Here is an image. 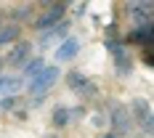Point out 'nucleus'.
<instances>
[{
  "instance_id": "nucleus-5",
  "label": "nucleus",
  "mask_w": 154,
  "mask_h": 138,
  "mask_svg": "<svg viewBox=\"0 0 154 138\" xmlns=\"http://www.w3.org/2000/svg\"><path fill=\"white\" fill-rule=\"evenodd\" d=\"M66 85H69V90L80 93V96H96V85H93V80H88V77L82 75V72H69L66 75Z\"/></svg>"
},
{
  "instance_id": "nucleus-2",
  "label": "nucleus",
  "mask_w": 154,
  "mask_h": 138,
  "mask_svg": "<svg viewBox=\"0 0 154 138\" xmlns=\"http://www.w3.org/2000/svg\"><path fill=\"white\" fill-rule=\"evenodd\" d=\"M109 114H112V127H114V136H128L130 133V112L120 104V101H112L109 104Z\"/></svg>"
},
{
  "instance_id": "nucleus-17",
  "label": "nucleus",
  "mask_w": 154,
  "mask_h": 138,
  "mask_svg": "<svg viewBox=\"0 0 154 138\" xmlns=\"http://www.w3.org/2000/svg\"><path fill=\"white\" fill-rule=\"evenodd\" d=\"M104 138H117V136H114V133H106V136H104Z\"/></svg>"
},
{
  "instance_id": "nucleus-7",
  "label": "nucleus",
  "mask_w": 154,
  "mask_h": 138,
  "mask_svg": "<svg viewBox=\"0 0 154 138\" xmlns=\"http://www.w3.org/2000/svg\"><path fill=\"white\" fill-rule=\"evenodd\" d=\"M29 53H32L29 43H16L14 51L8 53V64H11V66H24V64L29 61Z\"/></svg>"
},
{
  "instance_id": "nucleus-15",
  "label": "nucleus",
  "mask_w": 154,
  "mask_h": 138,
  "mask_svg": "<svg viewBox=\"0 0 154 138\" xmlns=\"http://www.w3.org/2000/svg\"><path fill=\"white\" fill-rule=\"evenodd\" d=\"M16 37H19V27H5V29H0V45L14 43Z\"/></svg>"
},
{
  "instance_id": "nucleus-11",
  "label": "nucleus",
  "mask_w": 154,
  "mask_h": 138,
  "mask_svg": "<svg viewBox=\"0 0 154 138\" xmlns=\"http://www.w3.org/2000/svg\"><path fill=\"white\" fill-rule=\"evenodd\" d=\"M66 32H69V24H66V21H61V24L51 27V29H48L45 35H43V40H40V43H43V45H51V43H59V40H61V37L66 35Z\"/></svg>"
},
{
  "instance_id": "nucleus-8",
  "label": "nucleus",
  "mask_w": 154,
  "mask_h": 138,
  "mask_svg": "<svg viewBox=\"0 0 154 138\" xmlns=\"http://www.w3.org/2000/svg\"><path fill=\"white\" fill-rule=\"evenodd\" d=\"M77 51H80V40H77V37H64V43L59 45V51H56V59H59V61H72L77 56Z\"/></svg>"
},
{
  "instance_id": "nucleus-13",
  "label": "nucleus",
  "mask_w": 154,
  "mask_h": 138,
  "mask_svg": "<svg viewBox=\"0 0 154 138\" xmlns=\"http://www.w3.org/2000/svg\"><path fill=\"white\" fill-rule=\"evenodd\" d=\"M72 120H69V109L66 106H59L56 112H53V125L56 127H64V125H69Z\"/></svg>"
},
{
  "instance_id": "nucleus-16",
  "label": "nucleus",
  "mask_w": 154,
  "mask_h": 138,
  "mask_svg": "<svg viewBox=\"0 0 154 138\" xmlns=\"http://www.w3.org/2000/svg\"><path fill=\"white\" fill-rule=\"evenodd\" d=\"M16 101H19L16 96H3V98H0V112H5V109H14V106H16Z\"/></svg>"
},
{
  "instance_id": "nucleus-9",
  "label": "nucleus",
  "mask_w": 154,
  "mask_h": 138,
  "mask_svg": "<svg viewBox=\"0 0 154 138\" xmlns=\"http://www.w3.org/2000/svg\"><path fill=\"white\" fill-rule=\"evenodd\" d=\"M130 14H133V19H136L138 27L152 24V21H149V19H152V3H130Z\"/></svg>"
},
{
  "instance_id": "nucleus-4",
  "label": "nucleus",
  "mask_w": 154,
  "mask_h": 138,
  "mask_svg": "<svg viewBox=\"0 0 154 138\" xmlns=\"http://www.w3.org/2000/svg\"><path fill=\"white\" fill-rule=\"evenodd\" d=\"M106 48H109V53H112V59H114L117 72H120V75H128V72H130V56H128L125 45L120 40H106Z\"/></svg>"
},
{
  "instance_id": "nucleus-12",
  "label": "nucleus",
  "mask_w": 154,
  "mask_h": 138,
  "mask_svg": "<svg viewBox=\"0 0 154 138\" xmlns=\"http://www.w3.org/2000/svg\"><path fill=\"white\" fill-rule=\"evenodd\" d=\"M21 88V77H0V96H14Z\"/></svg>"
},
{
  "instance_id": "nucleus-10",
  "label": "nucleus",
  "mask_w": 154,
  "mask_h": 138,
  "mask_svg": "<svg viewBox=\"0 0 154 138\" xmlns=\"http://www.w3.org/2000/svg\"><path fill=\"white\" fill-rule=\"evenodd\" d=\"M152 37H154V32H152V24H146V27H136V29L128 35V40L130 43H136V45H152Z\"/></svg>"
},
{
  "instance_id": "nucleus-14",
  "label": "nucleus",
  "mask_w": 154,
  "mask_h": 138,
  "mask_svg": "<svg viewBox=\"0 0 154 138\" xmlns=\"http://www.w3.org/2000/svg\"><path fill=\"white\" fill-rule=\"evenodd\" d=\"M21 69H24V75H27V77L32 80V77L37 75L40 69H43V59H32V61H27L24 66H21Z\"/></svg>"
},
{
  "instance_id": "nucleus-6",
  "label": "nucleus",
  "mask_w": 154,
  "mask_h": 138,
  "mask_svg": "<svg viewBox=\"0 0 154 138\" xmlns=\"http://www.w3.org/2000/svg\"><path fill=\"white\" fill-rule=\"evenodd\" d=\"M130 114L136 117V122L143 127V133H152V106L146 98H136L133 106H130Z\"/></svg>"
},
{
  "instance_id": "nucleus-3",
  "label": "nucleus",
  "mask_w": 154,
  "mask_h": 138,
  "mask_svg": "<svg viewBox=\"0 0 154 138\" xmlns=\"http://www.w3.org/2000/svg\"><path fill=\"white\" fill-rule=\"evenodd\" d=\"M64 14H66V3H53V5H51L45 14L40 16V19H35V27H37V29H48V27H56V24H61Z\"/></svg>"
},
{
  "instance_id": "nucleus-18",
  "label": "nucleus",
  "mask_w": 154,
  "mask_h": 138,
  "mask_svg": "<svg viewBox=\"0 0 154 138\" xmlns=\"http://www.w3.org/2000/svg\"><path fill=\"white\" fill-rule=\"evenodd\" d=\"M45 138H56V136H45Z\"/></svg>"
},
{
  "instance_id": "nucleus-1",
  "label": "nucleus",
  "mask_w": 154,
  "mask_h": 138,
  "mask_svg": "<svg viewBox=\"0 0 154 138\" xmlns=\"http://www.w3.org/2000/svg\"><path fill=\"white\" fill-rule=\"evenodd\" d=\"M59 80V66H43L37 75L29 80V93L32 96H45Z\"/></svg>"
}]
</instances>
